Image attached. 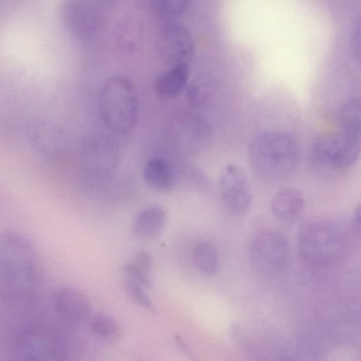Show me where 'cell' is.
<instances>
[{
  "label": "cell",
  "mask_w": 361,
  "mask_h": 361,
  "mask_svg": "<svg viewBox=\"0 0 361 361\" xmlns=\"http://www.w3.org/2000/svg\"><path fill=\"white\" fill-rule=\"evenodd\" d=\"M54 309L64 322L72 324L86 320L91 310V304L85 295L71 287H63L53 295Z\"/></svg>",
  "instance_id": "30bf717a"
},
{
  "label": "cell",
  "mask_w": 361,
  "mask_h": 361,
  "mask_svg": "<svg viewBox=\"0 0 361 361\" xmlns=\"http://www.w3.org/2000/svg\"><path fill=\"white\" fill-rule=\"evenodd\" d=\"M218 185L221 202L228 212L241 216L248 212L252 197L247 173L242 166L234 164L224 166Z\"/></svg>",
  "instance_id": "ba28073f"
},
{
  "label": "cell",
  "mask_w": 361,
  "mask_h": 361,
  "mask_svg": "<svg viewBox=\"0 0 361 361\" xmlns=\"http://www.w3.org/2000/svg\"><path fill=\"white\" fill-rule=\"evenodd\" d=\"M353 42L354 50L357 52V56L360 54V25H355L353 33Z\"/></svg>",
  "instance_id": "d4e9b609"
},
{
  "label": "cell",
  "mask_w": 361,
  "mask_h": 361,
  "mask_svg": "<svg viewBox=\"0 0 361 361\" xmlns=\"http://www.w3.org/2000/svg\"><path fill=\"white\" fill-rule=\"evenodd\" d=\"M344 235L336 224L328 221L307 223L300 229L297 247L301 259L312 266L326 265L343 250Z\"/></svg>",
  "instance_id": "277c9868"
},
{
  "label": "cell",
  "mask_w": 361,
  "mask_h": 361,
  "mask_svg": "<svg viewBox=\"0 0 361 361\" xmlns=\"http://www.w3.org/2000/svg\"><path fill=\"white\" fill-rule=\"evenodd\" d=\"M42 279L39 253L25 235L15 231L0 233V297L13 303L34 298Z\"/></svg>",
  "instance_id": "6da1fadb"
},
{
  "label": "cell",
  "mask_w": 361,
  "mask_h": 361,
  "mask_svg": "<svg viewBox=\"0 0 361 361\" xmlns=\"http://www.w3.org/2000/svg\"><path fill=\"white\" fill-rule=\"evenodd\" d=\"M137 267L149 273L153 265V259L150 254L146 251H139L130 262Z\"/></svg>",
  "instance_id": "7402d4cb"
},
{
  "label": "cell",
  "mask_w": 361,
  "mask_h": 361,
  "mask_svg": "<svg viewBox=\"0 0 361 361\" xmlns=\"http://www.w3.org/2000/svg\"><path fill=\"white\" fill-rule=\"evenodd\" d=\"M123 286L125 293L135 304L152 314L156 312L153 302L145 293L142 286L126 278Z\"/></svg>",
  "instance_id": "ac0fdd59"
},
{
  "label": "cell",
  "mask_w": 361,
  "mask_h": 361,
  "mask_svg": "<svg viewBox=\"0 0 361 361\" xmlns=\"http://www.w3.org/2000/svg\"><path fill=\"white\" fill-rule=\"evenodd\" d=\"M305 207L302 192L292 186L280 188L273 196L271 209L273 215L281 223L293 225L302 216Z\"/></svg>",
  "instance_id": "8fae6325"
},
{
  "label": "cell",
  "mask_w": 361,
  "mask_h": 361,
  "mask_svg": "<svg viewBox=\"0 0 361 361\" xmlns=\"http://www.w3.org/2000/svg\"><path fill=\"white\" fill-rule=\"evenodd\" d=\"M64 18L76 34L86 35L95 30L100 14L97 6L90 2L70 1L64 7Z\"/></svg>",
  "instance_id": "7c38bea8"
},
{
  "label": "cell",
  "mask_w": 361,
  "mask_h": 361,
  "mask_svg": "<svg viewBox=\"0 0 361 361\" xmlns=\"http://www.w3.org/2000/svg\"><path fill=\"white\" fill-rule=\"evenodd\" d=\"M189 69L187 63L171 66L170 69L158 75L154 82L156 94L164 99L178 96L188 82Z\"/></svg>",
  "instance_id": "4fadbf2b"
},
{
  "label": "cell",
  "mask_w": 361,
  "mask_h": 361,
  "mask_svg": "<svg viewBox=\"0 0 361 361\" xmlns=\"http://www.w3.org/2000/svg\"><path fill=\"white\" fill-rule=\"evenodd\" d=\"M144 179L151 188L166 191L172 185V172L169 164L163 159H149L144 169Z\"/></svg>",
  "instance_id": "9a60e30c"
},
{
  "label": "cell",
  "mask_w": 361,
  "mask_h": 361,
  "mask_svg": "<svg viewBox=\"0 0 361 361\" xmlns=\"http://www.w3.org/2000/svg\"><path fill=\"white\" fill-rule=\"evenodd\" d=\"M158 51L162 60L171 66L187 63L192 56L194 42L188 29L174 20L168 21L160 30Z\"/></svg>",
  "instance_id": "9c48e42d"
},
{
  "label": "cell",
  "mask_w": 361,
  "mask_h": 361,
  "mask_svg": "<svg viewBox=\"0 0 361 361\" xmlns=\"http://www.w3.org/2000/svg\"><path fill=\"white\" fill-rule=\"evenodd\" d=\"M91 327L94 334L104 338H112L119 333V326L110 316L99 314L94 317Z\"/></svg>",
  "instance_id": "d6986e66"
},
{
  "label": "cell",
  "mask_w": 361,
  "mask_h": 361,
  "mask_svg": "<svg viewBox=\"0 0 361 361\" xmlns=\"http://www.w3.org/2000/svg\"><path fill=\"white\" fill-rule=\"evenodd\" d=\"M192 260L196 268L204 274L214 275L219 270L218 250L209 241H202L196 245L192 252Z\"/></svg>",
  "instance_id": "2e32d148"
},
{
  "label": "cell",
  "mask_w": 361,
  "mask_h": 361,
  "mask_svg": "<svg viewBox=\"0 0 361 361\" xmlns=\"http://www.w3.org/2000/svg\"><path fill=\"white\" fill-rule=\"evenodd\" d=\"M126 279H130L142 287L150 288L152 281L149 273L137 267L130 262L127 263L123 269Z\"/></svg>",
  "instance_id": "44dd1931"
},
{
  "label": "cell",
  "mask_w": 361,
  "mask_h": 361,
  "mask_svg": "<svg viewBox=\"0 0 361 361\" xmlns=\"http://www.w3.org/2000/svg\"><path fill=\"white\" fill-rule=\"evenodd\" d=\"M352 226L354 233L360 238V206L355 209L352 219Z\"/></svg>",
  "instance_id": "cb8c5ba5"
},
{
  "label": "cell",
  "mask_w": 361,
  "mask_h": 361,
  "mask_svg": "<svg viewBox=\"0 0 361 361\" xmlns=\"http://www.w3.org/2000/svg\"><path fill=\"white\" fill-rule=\"evenodd\" d=\"M14 361H63L64 346L58 332L45 324H30L17 335Z\"/></svg>",
  "instance_id": "8992f818"
},
{
  "label": "cell",
  "mask_w": 361,
  "mask_h": 361,
  "mask_svg": "<svg viewBox=\"0 0 361 361\" xmlns=\"http://www.w3.org/2000/svg\"><path fill=\"white\" fill-rule=\"evenodd\" d=\"M250 258L259 271H281L287 264L290 246L287 238L281 233L267 230L259 233L252 240Z\"/></svg>",
  "instance_id": "52a82bcc"
},
{
  "label": "cell",
  "mask_w": 361,
  "mask_h": 361,
  "mask_svg": "<svg viewBox=\"0 0 361 361\" xmlns=\"http://www.w3.org/2000/svg\"><path fill=\"white\" fill-rule=\"evenodd\" d=\"M248 158L255 171L260 176L276 180L284 178L296 168L300 159L297 140L280 130L262 131L251 140Z\"/></svg>",
  "instance_id": "7a4b0ae2"
},
{
  "label": "cell",
  "mask_w": 361,
  "mask_h": 361,
  "mask_svg": "<svg viewBox=\"0 0 361 361\" xmlns=\"http://www.w3.org/2000/svg\"><path fill=\"white\" fill-rule=\"evenodd\" d=\"M166 218V214L162 207H146L137 215L133 226V233L139 238H152L162 229Z\"/></svg>",
  "instance_id": "5bb4252c"
},
{
  "label": "cell",
  "mask_w": 361,
  "mask_h": 361,
  "mask_svg": "<svg viewBox=\"0 0 361 361\" xmlns=\"http://www.w3.org/2000/svg\"><path fill=\"white\" fill-rule=\"evenodd\" d=\"M188 2L184 0H163L154 3L153 8L157 15L168 21L182 14L188 8Z\"/></svg>",
  "instance_id": "ffe728a7"
},
{
  "label": "cell",
  "mask_w": 361,
  "mask_h": 361,
  "mask_svg": "<svg viewBox=\"0 0 361 361\" xmlns=\"http://www.w3.org/2000/svg\"><path fill=\"white\" fill-rule=\"evenodd\" d=\"M340 130L360 135V99L353 97L346 99L338 110Z\"/></svg>",
  "instance_id": "e0dca14e"
},
{
  "label": "cell",
  "mask_w": 361,
  "mask_h": 361,
  "mask_svg": "<svg viewBox=\"0 0 361 361\" xmlns=\"http://www.w3.org/2000/svg\"><path fill=\"white\" fill-rule=\"evenodd\" d=\"M175 341L180 350L188 356L190 360L193 361H199V359L197 357L195 354H194L192 350L190 348V345L185 342L184 339L180 338V336H176Z\"/></svg>",
  "instance_id": "603a6c76"
},
{
  "label": "cell",
  "mask_w": 361,
  "mask_h": 361,
  "mask_svg": "<svg viewBox=\"0 0 361 361\" xmlns=\"http://www.w3.org/2000/svg\"><path fill=\"white\" fill-rule=\"evenodd\" d=\"M100 111L106 125L118 133H127L137 118V97L133 84L123 77H112L102 85Z\"/></svg>",
  "instance_id": "3957f363"
},
{
  "label": "cell",
  "mask_w": 361,
  "mask_h": 361,
  "mask_svg": "<svg viewBox=\"0 0 361 361\" xmlns=\"http://www.w3.org/2000/svg\"><path fill=\"white\" fill-rule=\"evenodd\" d=\"M360 153V135L341 130L319 136L310 150L311 162L326 170H343L353 166Z\"/></svg>",
  "instance_id": "5b68a950"
}]
</instances>
